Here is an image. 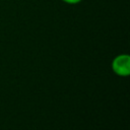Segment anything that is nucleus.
Listing matches in <instances>:
<instances>
[{
  "label": "nucleus",
  "mask_w": 130,
  "mask_h": 130,
  "mask_svg": "<svg viewBox=\"0 0 130 130\" xmlns=\"http://www.w3.org/2000/svg\"><path fill=\"white\" fill-rule=\"evenodd\" d=\"M112 71L120 77H128L130 75V56L128 54H119L112 60Z\"/></svg>",
  "instance_id": "1"
},
{
  "label": "nucleus",
  "mask_w": 130,
  "mask_h": 130,
  "mask_svg": "<svg viewBox=\"0 0 130 130\" xmlns=\"http://www.w3.org/2000/svg\"><path fill=\"white\" fill-rule=\"evenodd\" d=\"M62 1L67 3V4H77V3L81 2L82 0H62Z\"/></svg>",
  "instance_id": "2"
}]
</instances>
